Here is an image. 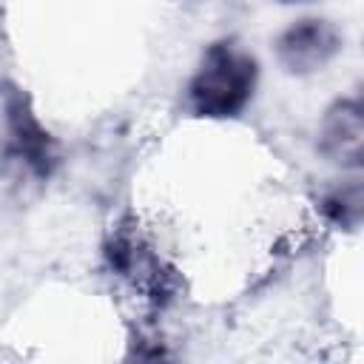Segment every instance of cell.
<instances>
[{
    "label": "cell",
    "mask_w": 364,
    "mask_h": 364,
    "mask_svg": "<svg viewBox=\"0 0 364 364\" xmlns=\"http://www.w3.org/2000/svg\"><path fill=\"white\" fill-rule=\"evenodd\" d=\"M256 82V57L236 40H216L205 48L193 77L188 80V111L199 119H233L250 105Z\"/></svg>",
    "instance_id": "1"
},
{
    "label": "cell",
    "mask_w": 364,
    "mask_h": 364,
    "mask_svg": "<svg viewBox=\"0 0 364 364\" xmlns=\"http://www.w3.org/2000/svg\"><path fill=\"white\" fill-rule=\"evenodd\" d=\"M0 111L6 168L37 185L48 182L60 168V142L37 117L31 97L20 85L6 82L0 91Z\"/></svg>",
    "instance_id": "2"
},
{
    "label": "cell",
    "mask_w": 364,
    "mask_h": 364,
    "mask_svg": "<svg viewBox=\"0 0 364 364\" xmlns=\"http://www.w3.org/2000/svg\"><path fill=\"white\" fill-rule=\"evenodd\" d=\"M105 262L114 276L128 282L145 301L154 307H165L176 296V270L159 256V250L142 236V230L122 219L111 228L105 239Z\"/></svg>",
    "instance_id": "3"
},
{
    "label": "cell",
    "mask_w": 364,
    "mask_h": 364,
    "mask_svg": "<svg viewBox=\"0 0 364 364\" xmlns=\"http://www.w3.org/2000/svg\"><path fill=\"white\" fill-rule=\"evenodd\" d=\"M341 31L324 17H304L290 23L276 37V60L287 74L307 77L321 71L341 51Z\"/></svg>",
    "instance_id": "4"
},
{
    "label": "cell",
    "mask_w": 364,
    "mask_h": 364,
    "mask_svg": "<svg viewBox=\"0 0 364 364\" xmlns=\"http://www.w3.org/2000/svg\"><path fill=\"white\" fill-rule=\"evenodd\" d=\"M318 154L338 168H361L364 159V108L358 97L336 100L318 122Z\"/></svg>",
    "instance_id": "5"
},
{
    "label": "cell",
    "mask_w": 364,
    "mask_h": 364,
    "mask_svg": "<svg viewBox=\"0 0 364 364\" xmlns=\"http://www.w3.org/2000/svg\"><path fill=\"white\" fill-rule=\"evenodd\" d=\"M321 213L330 225L344 228V230H355L361 225L364 216V191L361 182L353 179L347 185H338L333 191H327L321 196Z\"/></svg>",
    "instance_id": "6"
},
{
    "label": "cell",
    "mask_w": 364,
    "mask_h": 364,
    "mask_svg": "<svg viewBox=\"0 0 364 364\" xmlns=\"http://www.w3.org/2000/svg\"><path fill=\"white\" fill-rule=\"evenodd\" d=\"M279 3H310V0H279Z\"/></svg>",
    "instance_id": "7"
}]
</instances>
